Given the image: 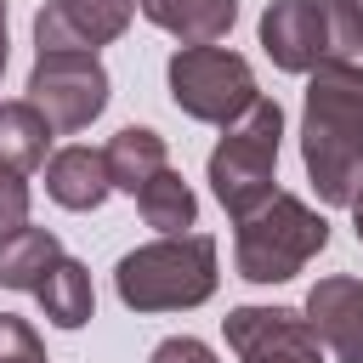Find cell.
<instances>
[{"label":"cell","instance_id":"1","mask_svg":"<svg viewBox=\"0 0 363 363\" xmlns=\"http://www.w3.org/2000/svg\"><path fill=\"white\" fill-rule=\"evenodd\" d=\"M301 159L323 204H352L363 182V68L357 62H318L306 79L301 113Z\"/></svg>","mask_w":363,"mask_h":363},{"label":"cell","instance_id":"2","mask_svg":"<svg viewBox=\"0 0 363 363\" xmlns=\"http://www.w3.org/2000/svg\"><path fill=\"white\" fill-rule=\"evenodd\" d=\"M113 289L130 312H187L216 295V238L159 233L153 244L119 255Z\"/></svg>","mask_w":363,"mask_h":363},{"label":"cell","instance_id":"3","mask_svg":"<svg viewBox=\"0 0 363 363\" xmlns=\"http://www.w3.org/2000/svg\"><path fill=\"white\" fill-rule=\"evenodd\" d=\"M233 227H238L233 233V261H238V278H250V284H284L329 244V221L295 193L261 199Z\"/></svg>","mask_w":363,"mask_h":363},{"label":"cell","instance_id":"4","mask_svg":"<svg viewBox=\"0 0 363 363\" xmlns=\"http://www.w3.org/2000/svg\"><path fill=\"white\" fill-rule=\"evenodd\" d=\"M278 136H284V108L272 102V96H255L250 108H244V119H233L227 125V136L216 142V153H210V187H216V199H221V210L238 221V216H250L261 199H272L278 187Z\"/></svg>","mask_w":363,"mask_h":363},{"label":"cell","instance_id":"5","mask_svg":"<svg viewBox=\"0 0 363 363\" xmlns=\"http://www.w3.org/2000/svg\"><path fill=\"white\" fill-rule=\"evenodd\" d=\"M255 96L261 91H255L250 62L238 51H227V45H182L170 57V102L199 125L227 130L233 119H244V108Z\"/></svg>","mask_w":363,"mask_h":363},{"label":"cell","instance_id":"6","mask_svg":"<svg viewBox=\"0 0 363 363\" xmlns=\"http://www.w3.org/2000/svg\"><path fill=\"white\" fill-rule=\"evenodd\" d=\"M28 102L45 113L51 130H85L108 108V68L96 51H40L28 74Z\"/></svg>","mask_w":363,"mask_h":363},{"label":"cell","instance_id":"7","mask_svg":"<svg viewBox=\"0 0 363 363\" xmlns=\"http://www.w3.org/2000/svg\"><path fill=\"white\" fill-rule=\"evenodd\" d=\"M227 346L238 352V363H323V340L312 335L306 312L289 306L227 312Z\"/></svg>","mask_w":363,"mask_h":363},{"label":"cell","instance_id":"8","mask_svg":"<svg viewBox=\"0 0 363 363\" xmlns=\"http://www.w3.org/2000/svg\"><path fill=\"white\" fill-rule=\"evenodd\" d=\"M261 45L284 74L329 62V0H272L261 11Z\"/></svg>","mask_w":363,"mask_h":363},{"label":"cell","instance_id":"9","mask_svg":"<svg viewBox=\"0 0 363 363\" xmlns=\"http://www.w3.org/2000/svg\"><path fill=\"white\" fill-rule=\"evenodd\" d=\"M136 0H51L34 17V45L40 51H96L113 45L130 28Z\"/></svg>","mask_w":363,"mask_h":363},{"label":"cell","instance_id":"10","mask_svg":"<svg viewBox=\"0 0 363 363\" xmlns=\"http://www.w3.org/2000/svg\"><path fill=\"white\" fill-rule=\"evenodd\" d=\"M306 323L335 363H363V278H318L306 289Z\"/></svg>","mask_w":363,"mask_h":363},{"label":"cell","instance_id":"11","mask_svg":"<svg viewBox=\"0 0 363 363\" xmlns=\"http://www.w3.org/2000/svg\"><path fill=\"white\" fill-rule=\"evenodd\" d=\"M136 11L182 45H216L238 23V0H136Z\"/></svg>","mask_w":363,"mask_h":363},{"label":"cell","instance_id":"12","mask_svg":"<svg viewBox=\"0 0 363 363\" xmlns=\"http://www.w3.org/2000/svg\"><path fill=\"white\" fill-rule=\"evenodd\" d=\"M45 193L62 204V210H96L113 182H108V159L96 147H62L45 159Z\"/></svg>","mask_w":363,"mask_h":363},{"label":"cell","instance_id":"13","mask_svg":"<svg viewBox=\"0 0 363 363\" xmlns=\"http://www.w3.org/2000/svg\"><path fill=\"white\" fill-rule=\"evenodd\" d=\"M102 159H108V182L119 187V193H142V182H153L164 164H170V153H164V136L159 130H147V125H125L108 147H102Z\"/></svg>","mask_w":363,"mask_h":363},{"label":"cell","instance_id":"14","mask_svg":"<svg viewBox=\"0 0 363 363\" xmlns=\"http://www.w3.org/2000/svg\"><path fill=\"white\" fill-rule=\"evenodd\" d=\"M62 261V244L51 227H11L0 233V284L6 289H40V278Z\"/></svg>","mask_w":363,"mask_h":363},{"label":"cell","instance_id":"15","mask_svg":"<svg viewBox=\"0 0 363 363\" xmlns=\"http://www.w3.org/2000/svg\"><path fill=\"white\" fill-rule=\"evenodd\" d=\"M51 125L45 113L23 96V102H0V170L11 176H28L34 164H45V147H51Z\"/></svg>","mask_w":363,"mask_h":363},{"label":"cell","instance_id":"16","mask_svg":"<svg viewBox=\"0 0 363 363\" xmlns=\"http://www.w3.org/2000/svg\"><path fill=\"white\" fill-rule=\"evenodd\" d=\"M40 306H45V318L57 323V329H79V323H91V306H96V295H91V272L74 261V255H62L45 278H40Z\"/></svg>","mask_w":363,"mask_h":363},{"label":"cell","instance_id":"17","mask_svg":"<svg viewBox=\"0 0 363 363\" xmlns=\"http://www.w3.org/2000/svg\"><path fill=\"white\" fill-rule=\"evenodd\" d=\"M136 210H142V221H147L153 233H182V227L199 221V199H193V187H187L170 164H164L153 182H142Z\"/></svg>","mask_w":363,"mask_h":363},{"label":"cell","instance_id":"18","mask_svg":"<svg viewBox=\"0 0 363 363\" xmlns=\"http://www.w3.org/2000/svg\"><path fill=\"white\" fill-rule=\"evenodd\" d=\"M357 51H363V17H357V6L352 0H329V57L352 62Z\"/></svg>","mask_w":363,"mask_h":363},{"label":"cell","instance_id":"19","mask_svg":"<svg viewBox=\"0 0 363 363\" xmlns=\"http://www.w3.org/2000/svg\"><path fill=\"white\" fill-rule=\"evenodd\" d=\"M0 363H45L40 335H34L28 318H17V312H0Z\"/></svg>","mask_w":363,"mask_h":363},{"label":"cell","instance_id":"20","mask_svg":"<svg viewBox=\"0 0 363 363\" xmlns=\"http://www.w3.org/2000/svg\"><path fill=\"white\" fill-rule=\"evenodd\" d=\"M23 221H28V176L0 170V233H11Z\"/></svg>","mask_w":363,"mask_h":363},{"label":"cell","instance_id":"21","mask_svg":"<svg viewBox=\"0 0 363 363\" xmlns=\"http://www.w3.org/2000/svg\"><path fill=\"white\" fill-rule=\"evenodd\" d=\"M147 363H216V352L204 340H193V335H176V340H159Z\"/></svg>","mask_w":363,"mask_h":363},{"label":"cell","instance_id":"22","mask_svg":"<svg viewBox=\"0 0 363 363\" xmlns=\"http://www.w3.org/2000/svg\"><path fill=\"white\" fill-rule=\"evenodd\" d=\"M352 227H357V244H363V182H357V193H352Z\"/></svg>","mask_w":363,"mask_h":363},{"label":"cell","instance_id":"23","mask_svg":"<svg viewBox=\"0 0 363 363\" xmlns=\"http://www.w3.org/2000/svg\"><path fill=\"white\" fill-rule=\"evenodd\" d=\"M0 74H6V0H0Z\"/></svg>","mask_w":363,"mask_h":363},{"label":"cell","instance_id":"24","mask_svg":"<svg viewBox=\"0 0 363 363\" xmlns=\"http://www.w3.org/2000/svg\"><path fill=\"white\" fill-rule=\"evenodd\" d=\"M352 6H357V17H363V0H352Z\"/></svg>","mask_w":363,"mask_h":363}]
</instances>
